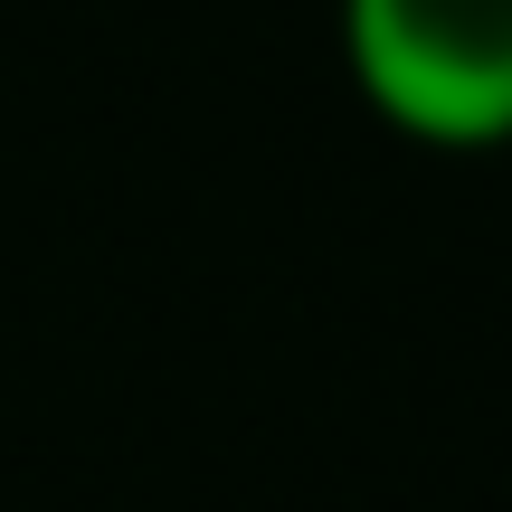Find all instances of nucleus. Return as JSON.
Here are the masks:
<instances>
[{
	"label": "nucleus",
	"mask_w": 512,
	"mask_h": 512,
	"mask_svg": "<svg viewBox=\"0 0 512 512\" xmlns=\"http://www.w3.org/2000/svg\"><path fill=\"white\" fill-rule=\"evenodd\" d=\"M342 67L418 152L512 143V0H342Z\"/></svg>",
	"instance_id": "obj_1"
}]
</instances>
